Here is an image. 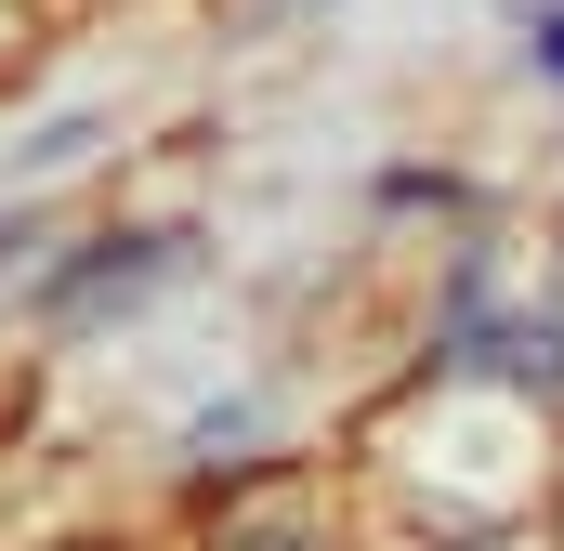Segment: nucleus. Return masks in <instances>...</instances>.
<instances>
[{
	"label": "nucleus",
	"mask_w": 564,
	"mask_h": 551,
	"mask_svg": "<svg viewBox=\"0 0 564 551\" xmlns=\"http://www.w3.org/2000/svg\"><path fill=\"white\" fill-rule=\"evenodd\" d=\"M539 53H552V79H564V13H552V26H539Z\"/></svg>",
	"instance_id": "f03ea898"
},
{
	"label": "nucleus",
	"mask_w": 564,
	"mask_h": 551,
	"mask_svg": "<svg viewBox=\"0 0 564 551\" xmlns=\"http://www.w3.org/2000/svg\"><path fill=\"white\" fill-rule=\"evenodd\" d=\"M224 551H341V539H328L315 512H250V526H237Z\"/></svg>",
	"instance_id": "f257e3e1"
}]
</instances>
